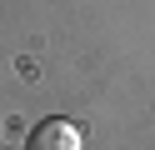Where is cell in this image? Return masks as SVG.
Here are the masks:
<instances>
[{
  "label": "cell",
  "mask_w": 155,
  "mask_h": 150,
  "mask_svg": "<svg viewBox=\"0 0 155 150\" xmlns=\"http://www.w3.org/2000/svg\"><path fill=\"white\" fill-rule=\"evenodd\" d=\"M25 150H80V125H70V120H40V125L30 130V140H25Z\"/></svg>",
  "instance_id": "1"
}]
</instances>
